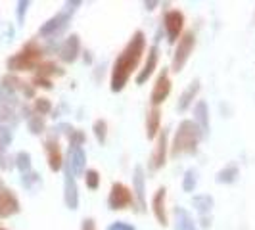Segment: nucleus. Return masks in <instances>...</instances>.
Segmentation results:
<instances>
[{"label": "nucleus", "mask_w": 255, "mask_h": 230, "mask_svg": "<svg viewBox=\"0 0 255 230\" xmlns=\"http://www.w3.org/2000/svg\"><path fill=\"white\" fill-rule=\"evenodd\" d=\"M44 152H46V159H48V167L50 171H60L64 167V155H62V150H60V144L58 140L52 136L44 142Z\"/></svg>", "instance_id": "f8f14e48"}, {"label": "nucleus", "mask_w": 255, "mask_h": 230, "mask_svg": "<svg viewBox=\"0 0 255 230\" xmlns=\"http://www.w3.org/2000/svg\"><path fill=\"white\" fill-rule=\"evenodd\" d=\"M64 71L58 67V65L54 64V62H44V64L38 65V77H44V79H48L50 75H62Z\"/></svg>", "instance_id": "a878e982"}, {"label": "nucleus", "mask_w": 255, "mask_h": 230, "mask_svg": "<svg viewBox=\"0 0 255 230\" xmlns=\"http://www.w3.org/2000/svg\"><path fill=\"white\" fill-rule=\"evenodd\" d=\"M37 87H42V89H48L50 90L52 89V81L50 79H44V77H35V81H33Z\"/></svg>", "instance_id": "c9c22d12"}, {"label": "nucleus", "mask_w": 255, "mask_h": 230, "mask_svg": "<svg viewBox=\"0 0 255 230\" xmlns=\"http://www.w3.org/2000/svg\"><path fill=\"white\" fill-rule=\"evenodd\" d=\"M159 123H161V110L159 108H152L148 112V117H146V136H148V140H153L157 136Z\"/></svg>", "instance_id": "6ab92c4d"}, {"label": "nucleus", "mask_w": 255, "mask_h": 230, "mask_svg": "<svg viewBox=\"0 0 255 230\" xmlns=\"http://www.w3.org/2000/svg\"><path fill=\"white\" fill-rule=\"evenodd\" d=\"M144 48H146V35L142 31H136L127 42V46L123 48V52L115 58L114 69H112V83H110L112 92H121L125 89V85L130 79V73L136 69V65L140 62Z\"/></svg>", "instance_id": "f257e3e1"}, {"label": "nucleus", "mask_w": 255, "mask_h": 230, "mask_svg": "<svg viewBox=\"0 0 255 230\" xmlns=\"http://www.w3.org/2000/svg\"><path fill=\"white\" fill-rule=\"evenodd\" d=\"M204 138L200 127L192 121V119H184L180 121L179 128L175 132V140L171 146V155L179 157V155H192L198 150V144Z\"/></svg>", "instance_id": "f03ea898"}, {"label": "nucleus", "mask_w": 255, "mask_h": 230, "mask_svg": "<svg viewBox=\"0 0 255 230\" xmlns=\"http://www.w3.org/2000/svg\"><path fill=\"white\" fill-rule=\"evenodd\" d=\"M200 221H202V227H204V229H207V227L211 225V219H207V215H202Z\"/></svg>", "instance_id": "58836bf2"}, {"label": "nucleus", "mask_w": 255, "mask_h": 230, "mask_svg": "<svg viewBox=\"0 0 255 230\" xmlns=\"http://www.w3.org/2000/svg\"><path fill=\"white\" fill-rule=\"evenodd\" d=\"M194 46H196V37H194V33H192V31H184V33L180 35L179 44H177L175 54H173L171 69H173L175 73H180V71L184 69V65H186V62H188V58H190Z\"/></svg>", "instance_id": "20e7f679"}, {"label": "nucleus", "mask_w": 255, "mask_h": 230, "mask_svg": "<svg viewBox=\"0 0 255 230\" xmlns=\"http://www.w3.org/2000/svg\"><path fill=\"white\" fill-rule=\"evenodd\" d=\"M130 204H132V192H130V188L125 186L123 182H114L112 190H110V196H108L110 209L121 211V209H127Z\"/></svg>", "instance_id": "39448f33"}, {"label": "nucleus", "mask_w": 255, "mask_h": 230, "mask_svg": "<svg viewBox=\"0 0 255 230\" xmlns=\"http://www.w3.org/2000/svg\"><path fill=\"white\" fill-rule=\"evenodd\" d=\"M40 56H42V50H40V46L37 42H27L23 46V50L13 54L12 58L8 60V67L12 71H29V69H33L38 64Z\"/></svg>", "instance_id": "7ed1b4c3"}, {"label": "nucleus", "mask_w": 255, "mask_h": 230, "mask_svg": "<svg viewBox=\"0 0 255 230\" xmlns=\"http://www.w3.org/2000/svg\"><path fill=\"white\" fill-rule=\"evenodd\" d=\"M69 21H71V13L67 12V10L58 12L54 17H50L44 25L38 29V35L40 37H58V35H62L67 29Z\"/></svg>", "instance_id": "423d86ee"}, {"label": "nucleus", "mask_w": 255, "mask_h": 230, "mask_svg": "<svg viewBox=\"0 0 255 230\" xmlns=\"http://www.w3.org/2000/svg\"><path fill=\"white\" fill-rule=\"evenodd\" d=\"M167 140H169V130H161L159 132V136H157V142H155V146H153V152L150 155V169L152 171H159L161 167L165 165L167 161Z\"/></svg>", "instance_id": "1a4fd4ad"}, {"label": "nucleus", "mask_w": 255, "mask_h": 230, "mask_svg": "<svg viewBox=\"0 0 255 230\" xmlns=\"http://www.w3.org/2000/svg\"><path fill=\"white\" fill-rule=\"evenodd\" d=\"M35 112H37V115L50 114L52 112L50 100H46V98H37V100H35Z\"/></svg>", "instance_id": "c756f323"}, {"label": "nucleus", "mask_w": 255, "mask_h": 230, "mask_svg": "<svg viewBox=\"0 0 255 230\" xmlns=\"http://www.w3.org/2000/svg\"><path fill=\"white\" fill-rule=\"evenodd\" d=\"M10 142H12V130L8 127H0V152L6 146H10Z\"/></svg>", "instance_id": "2f4dec72"}, {"label": "nucleus", "mask_w": 255, "mask_h": 230, "mask_svg": "<svg viewBox=\"0 0 255 230\" xmlns=\"http://www.w3.org/2000/svg\"><path fill=\"white\" fill-rule=\"evenodd\" d=\"M64 202L65 207L75 211L79 207V188H77V180L71 175V171L65 167V180H64Z\"/></svg>", "instance_id": "9b49d317"}, {"label": "nucleus", "mask_w": 255, "mask_h": 230, "mask_svg": "<svg viewBox=\"0 0 255 230\" xmlns=\"http://www.w3.org/2000/svg\"><path fill=\"white\" fill-rule=\"evenodd\" d=\"M175 217H177V225L175 230H198L196 229V221L184 207H177L175 209Z\"/></svg>", "instance_id": "412c9836"}, {"label": "nucleus", "mask_w": 255, "mask_h": 230, "mask_svg": "<svg viewBox=\"0 0 255 230\" xmlns=\"http://www.w3.org/2000/svg\"><path fill=\"white\" fill-rule=\"evenodd\" d=\"M196 184H198L196 171H194V169H188V171L184 173V179H182V190H184V192H194Z\"/></svg>", "instance_id": "c85d7f7f"}, {"label": "nucleus", "mask_w": 255, "mask_h": 230, "mask_svg": "<svg viewBox=\"0 0 255 230\" xmlns=\"http://www.w3.org/2000/svg\"><path fill=\"white\" fill-rule=\"evenodd\" d=\"M165 198H167V190L165 188H157V192L153 194L152 198V211L153 217L157 219V223L161 227H167V211H165Z\"/></svg>", "instance_id": "2eb2a0df"}, {"label": "nucleus", "mask_w": 255, "mask_h": 230, "mask_svg": "<svg viewBox=\"0 0 255 230\" xmlns=\"http://www.w3.org/2000/svg\"><path fill=\"white\" fill-rule=\"evenodd\" d=\"M81 230H96V223H94V219H85Z\"/></svg>", "instance_id": "e433bc0d"}, {"label": "nucleus", "mask_w": 255, "mask_h": 230, "mask_svg": "<svg viewBox=\"0 0 255 230\" xmlns=\"http://www.w3.org/2000/svg\"><path fill=\"white\" fill-rule=\"evenodd\" d=\"M44 119H42V115H31L29 117V130L33 132V134H40V132H44Z\"/></svg>", "instance_id": "cd10ccee"}, {"label": "nucleus", "mask_w": 255, "mask_h": 230, "mask_svg": "<svg viewBox=\"0 0 255 230\" xmlns=\"http://www.w3.org/2000/svg\"><path fill=\"white\" fill-rule=\"evenodd\" d=\"M19 211V202L10 190H0V217H10Z\"/></svg>", "instance_id": "dca6fc26"}, {"label": "nucleus", "mask_w": 255, "mask_h": 230, "mask_svg": "<svg viewBox=\"0 0 255 230\" xmlns=\"http://www.w3.org/2000/svg\"><path fill=\"white\" fill-rule=\"evenodd\" d=\"M65 167L71 171L73 177H81V175L85 173V167H87V153L83 150V146H69Z\"/></svg>", "instance_id": "9d476101"}, {"label": "nucleus", "mask_w": 255, "mask_h": 230, "mask_svg": "<svg viewBox=\"0 0 255 230\" xmlns=\"http://www.w3.org/2000/svg\"><path fill=\"white\" fill-rule=\"evenodd\" d=\"M198 92H200V81L196 79L194 83H190V87L184 90L182 94H180L179 98V104H177V108H179V112H186L188 108L192 106V102H194V98L198 96Z\"/></svg>", "instance_id": "aec40b11"}, {"label": "nucleus", "mask_w": 255, "mask_h": 230, "mask_svg": "<svg viewBox=\"0 0 255 230\" xmlns=\"http://www.w3.org/2000/svg\"><path fill=\"white\" fill-rule=\"evenodd\" d=\"M238 177H240V169H238V165L230 163V165H227L225 169H221V171L217 173V182L219 184H232Z\"/></svg>", "instance_id": "5701e85b"}, {"label": "nucleus", "mask_w": 255, "mask_h": 230, "mask_svg": "<svg viewBox=\"0 0 255 230\" xmlns=\"http://www.w3.org/2000/svg\"><path fill=\"white\" fill-rule=\"evenodd\" d=\"M157 58H159V50H157V46H152V48L148 50V60H146V64H144V67L140 69V73L136 75V85H144V83L148 81V77L152 75L155 65H157Z\"/></svg>", "instance_id": "f3484780"}, {"label": "nucleus", "mask_w": 255, "mask_h": 230, "mask_svg": "<svg viewBox=\"0 0 255 230\" xmlns=\"http://www.w3.org/2000/svg\"><path fill=\"white\" fill-rule=\"evenodd\" d=\"M92 130H94V136L100 144H106V138H108V123L104 119H96L94 125H92Z\"/></svg>", "instance_id": "393cba45"}, {"label": "nucleus", "mask_w": 255, "mask_h": 230, "mask_svg": "<svg viewBox=\"0 0 255 230\" xmlns=\"http://www.w3.org/2000/svg\"><path fill=\"white\" fill-rule=\"evenodd\" d=\"M194 123L200 127L204 136L209 132V108H207L205 100H200L194 106Z\"/></svg>", "instance_id": "a211bd4d"}, {"label": "nucleus", "mask_w": 255, "mask_h": 230, "mask_svg": "<svg viewBox=\"0 0 255 230\" xmlns=\"http://www.w3.org/2000/svg\"><path fill=\"white\" fill-rule=\"evenodd\" d=\"M85 62H89V64H90V62H92V58H90V54H89V52L85 54Z\"/></svg>", "instance_id": "a19ab883"}, {"label": "nucleus", "mask_w": 255, "mask_h": 230, "mask_svg": "<svg viewBox=\"0 0 255 230\" xmlns=\"http://www.w3.org/2000/svg\"><path fill=\"white\" fill-rule=\"evenodd\" d=\"M85 140H87V136H85V132L79 130V128H75V130L69 134V146H83Z\"/></svg>", "instance_id": "7c9ffc66"}, {"label": "nucleus", "mask_w": 255, "mask_h": 230, "mask_svg": "<svg viewBox=\"0 0 255 230\" xmlns=\"http://www.w3.org/2000/svg\"><path fill=\"white\" fill-rule=\"evenodd\" d=\"M81 4H83V2H79V0H75V2H65V8H67V12L69 13H73Z\"/></svg>", "instance_id": "4c0bfd02"}, {"label": "nucleus", "mask_w": 255, "mask_h": 230, "mask_svg": "<svg viewBox=\"0 0 255 230\" xmlns=\"http://www.w3.org/2000/svg\"><path fill=\"white\" fill-rule=\"evenodd\" d=\"M163 25L169 42H177L182 35V27H184V13L179 10H169L163 17Z\"/></svg>", "instance_id": "0eeeda50"}, {"label": "nucleus", "mask_w": 255, "mask_h": 230, "mask_svg": "<svg viewBox=\"0 0 255 230\" xmlns=\"http://www.w3.org/2000/svg\"><path fill=\"white\" fill-rule=\"evenodd\" d=\"M144 6H146V10H153V8L157 6V2H155V0H150V2L146 0V2H144Z\"/></svg>", "instance_id": "ea45409f"}, {"label": "nucleus", "mask_w": 255, "mask_h": 230, "mask_svg": "<svg viewBox=\"0 0 255 230\" xmlns=\"http://www.w3.org/2000/svg\"><path fill=\"white\" fill-rule=\"evenodd\" d=\"M29 0H21V2H17V21H19V25L25 21V13H27V8H29Z\"/></svg>", "instance_id": "473e14b6"}, {"label": "nucleus", "mask_w": 255, "mask_h": 230, "mask_svg": "<svg viewBox=\"0 0 255 230\" xmlns=\"http://www.w3.org/2000/svg\"><path fill=\"white\" fill-rule=\"evenodd\" d=\"M213 198L209 196V194H198V196H194L192 198V205H194V209L200 213V217L202 215H207L211 209H213Z\"/></svg>", "instance_id": "4be33fe9"}, {"label": "nucleus", "mask_w": 255, "mask_h": 230, "mask_svg": "<svg viewBox=\"0 0 255 230\" xmlns=\"http://www.w3.org/2000/svg\"><path fill=\"white\" fill-rule=\"evenodd\" d=\"M0 230H4V229H0Z\"/></svg>", "instance_id": "79ce46f5"}, {"label": "nucleus", "mask_w": 255, "mask_h": 230, "mask_svg": "<svg viewBox=\"0 0 255 230\" xmlns=\"http://www.w3.org/2000/svg\"><path fill=\"white\" fill-rule=\"evenodd\" d=\"M132 192L138 200V205L144 211L146 209V177H144V167L136 165L134 173H132Z\"/></svg>", "instance_id": "4468645a"}, {"label": "nucleus", "mask_w": 255, "mask_h": 230, "mask_svg": "<svg viewBox=\"0 0 255 230\" xmlns=\"http://www.w3.org/2000/svg\"><path fill=\"white\" fill-rule=\"evenodd\" d=\"M21 182H23V186H25V188L33 190V184H35V182H40V179H38L37 173H27V175H23Z\"/></svg>", "instance_id": "72a5a7b5"}, {"label": "nucleus", "mask_w": 255, "mask_h": 230, "mask_svg": "<svg viewBox=\"0 0 255 230\" xmlns=\"http://www.w3.org/2000/svg\"><path fill=\"white\" fill-rule=\"evenodd\" d=\"M79 52H81V38H79V35L73 33L71 37L65 38L64 44L60 46V60L65 62V64H71V62L77 60Z\"/></svg>", "instance_id": "ddd939ff"}, {"label": "nucleus", "mask_w": 255, "mask_h": 230, "mask_svg": "<svg viewBox=\"0 0 255 230\" xmlns=\"http://www.w3.org/2000/svg\"><path fill=\"white\" fill-rule=\"evenodd\" d=\"M85 182H87L89 190H98V186H100V173L96 169H89L85 173Z\"/></svg>", "instance_id": "bb28decb"}, {"label": "nucleus", "mask_w": 255, "mask_h": 230, "mask_svg": "<svg viewBox=\"0 0 255 230\" xmlns=\"http://www.w3.org/2000/svg\"><path fill=\"white\" fill-rule=\"evenodd\" d=\"M15 167L19 169L21 175L31 173V155H29V152H19L15 155Z\"/></svg>", "instance_id": "b1692460"}, {"label": "nucleus", "mask_w": 255, "mask_h": 230, "mask_svg": "<svg viewBox=\"0 0 255 230\" xmlns=\"http://www.w3.org/2000/svg\"><path fill=\"white\" fill-rule=\"evenodd\" d=\"M169 94H171V79H169L167 69L163 67V71H161V73L157 75V79H155V85H153L150 102H152L153 108H159V104L165 102Z\"/></svg>", "instance_id": "6e6552de"}, {"label": "nucleus", "mask_w": 255, "mask_h": 230, "mask_svg": "<svg viewBox=\"0 0 255 230\" xmlns=\"http://www.w3.org/2000/svg\"><path fill=\"white\" fill-rule=\"evenodd\" d=\"M106 230H136L132 225H128V223H123V221H115V223H112L110 227Z\"/></svg>", "instance_id": "f704fd0d"}]
</instances>
